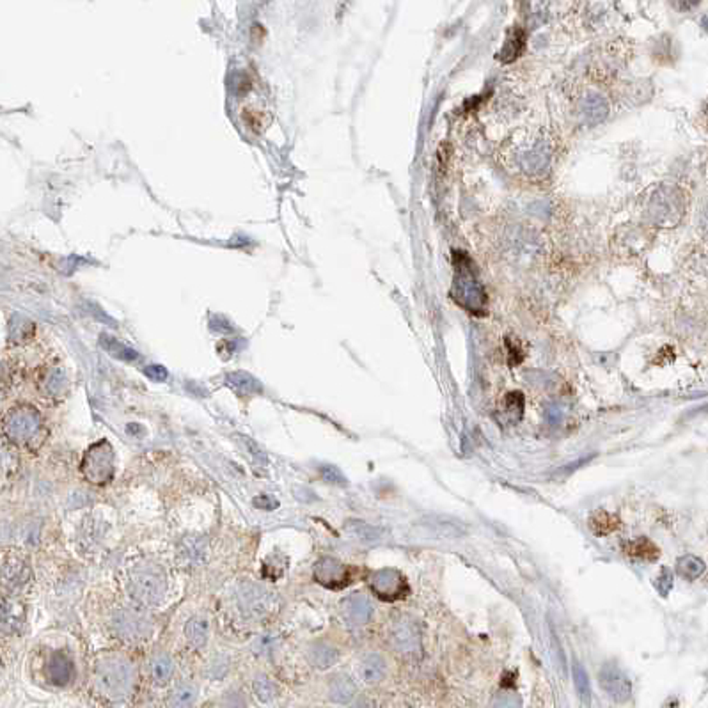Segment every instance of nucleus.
Listing matches in <instances>:
<instances>
[{"label": "nucleus", "mask_w": 708, "mask_h": 708, "mask_svg": "<svg viewBox=\"0 0 708 708\" xmlns=\"http://www.w3.org/2000/svg\"><path fill=\"white\" fill-rule=\"evenodd\" d=\"M133 667L121 655H107L99 658L95 667L96 687L107 698L119 700L132 687Z\"/></svg>", "instance_id": "nucleus-2"}, {"label": "nucleus", "mask_w": 708, "mask_h": 708, "mask_svg": "<svg viewBox=\"0 0 708 708\" xmlns=\"http://www.w3.org/2000/svg\"><path fill=\"white\" fill-rule=\"evenodd\" d=\"M185 636L188 642L195 646V648L204 646V642L208 641V636H210V621H208V618L203 616V614L192 616L190 620L186 621Z\"/></svg>", "instance_id": "nucleus-18"}, {"label": "nucleus", "mask_w": 708, "mask_h": 708, "mask_svg": "<svg viewBox=\"0 0 708 708\" xmlns=\"http://www.w3.org/2000/svg\"><path fill=\"white\" fill-rule=\"evenodd\" d=\"M582 116L588 124L600 123V121L607 116V104H605V99L602 98V96L589 95L588 98L584 99Z\"/></svg>", "instance_id": "nucleus-26"}, {"label": "nucleus", "mask_w": 708, "mask_h": 708, "mask_svg": "<svg viewBox=\"0 0 708 708\" xmlns=\"http://www.w3.org/2000/svg\"><path fill=\"white\" fill-rule=\"evenodd\" d=\"M39 428V415L30 406H18L4 419V433L11 442H29Z\"/></svg>", "instance_id": "nucleus-5"}, {"label": "nucleus", "mask_w": 708, "mask_h": 708, "mask_svg": "<svg viewBox=\"0 0 708 708\" xmlns=\"http://www.w3.org/2000/svg\"><path fill=\"white\" fill-rule=\"evenodd\" d=\"M149 673H151V678L157 685H166V683L170 682L174 673V662L173 658L167 653H158L151 658L149 662Z\"/></svg>", "instance_id": "nucleus-21"}, {"label": "nucleus", "mask_w": 708, "mask_h": 708, "mask_svg": "<svg viewBox=\"0 0 708 708\" xmlns=\"http://www.w3.org/2000/svg\"><path fill=\"white\" fill-rule=\"evenodd\" d=\"M343 613L344 618H346L352 625H366L371 618L373 607L369 604V600L362 595H353L348 596L346 600L343 602Z\"/></svg>", "instance_id": "nucleus-14"}, {"label": "nucleus", "mask_w": 708, "mask_h": 708, "mask_svg": "<svg viewBox=\"0 0 708 708\" xmlns=\"http://www.w3.org/2000/svg\"><path fill=\"white\" fill-rule=\"evenodd\" d=\"M48 678L55 685H68L73 678V664L66 653H54L48 662Z\"/></svg>", "instance_id": "nucleus-15"}, {"label": "nucleus", "mask_w": 708, "mask_h": 708, "mask_svg": "<svg viewBox=\"0 0 708 708\" xmlns=\"http://www.w3.org/2000/svg\"><path fill=\"white\" fill-rule=\"evenodd\" d=\"M623 551L630 555V558H641L648 559V561H653V559L658 558V549L646 538L632 540V542L625 543L623 545Z\"/></svg>", "instance_id": "nucleus-29"}, {"label": "nucleus", "mask_w": 708, "mask_h": 708, "mask_svg": "<svg viewBox=\"0 0 708 708\" xmlns=\"http://www.w3.org/2000/svg\"><path fill=\"white\" fill-rule=\"evenodd\" d=\"M369 586H371V591L385 602L402 600L409 593L405 577L394 568H382V570L373 571L369 577Z\"/></svg>", "instance_id": "nucleus-6"}, {"label": "nucleus", "mask_w": 708, "mask_h": 708, "mask_svg": "<svg viewBox=\"0 0 708 708\" xmlns=\"http://www.w3.org/2000/svg\"><path fill=\"white\" fill-rule=\"evenodd\" d=\"M346 529L348 533H352L355 538L360 540V542H377V540H380L382 536H384V533H382L378 527L369 526V524H366V522L362 520L348 522Z\"/></svg>", "instance_id": "nucleus-30"}, {"label": "nucleus", "mask_w": 708, "mask_h": 708, "mask_svg": "<svg viewBox=\"0 0 708 708\" xmlns=\"http://www.w3.org/2000/svg\"><path fill=\"white\" fill-rule=\"evenodd\" d=\"M571 675H573V683H576L579 700L586 707H589V703H591V683H589V676L586 669H584V666H580L577 660H573V664H571Z\"/></svg>", "instance_id": "nucleus-27"}, {"label": "nucleus", "mask_w": 708, "mask_h": 708, "mask_svg": "<svg viewBox=\"0 0 708 708\" xmlns=\"http://www.w3.org/2000/svg\"><path fill=\"white\" fill-rule=\"evenodd\" d=\"M524 46H526V32L522 29H515L513 32H509L508 39H506L504 46L499 52V59L502 62H511L517 57H520V54L524 52Z\"/></svg>", "instance_id": "nucleus-23"}, {"label": "nucleus", "mask_w": 708, "mask_h": 708, "mask_svg": "<svg viewBox=\"0 0 708 708\" xmlns=\"http://www.w3.org/2000/svg\"><path fill=\"white\" fill-rule=\"evenodd\" d=\"M315 579L325 588H344L350 580V568L332 558H323L315 564Z\"/></svg>", "instance_id": "nucleus-12"}, {"label": "nucleus", "mask_w": 708, "mask_h": 708, "mask_svg": "<svg viewBox=\"0 0 708 708\" xmlns=\"http://www.w3.org/2000/svg\"><path fill=\"white\" fill-rule=\"evenodd\" d=\"M238 604L247 616L257 620V618H265L266 614H270L273 604H275V595L268 588L250 582L245 584L238 593Z\"/></svg>", "instance_id": "nucleus-7"}, {"label": "nucleus", "mask_w": 708, "mask_h": 708, "mask_svg": "<svg viewBox=\"0 0 708 708\" xmlns=\"http://www.w3.org/2000/svg\"><path fill=\"white\" fill-rule=\"evenodd\" d=\"M453 263H455L453 298L464 309L471 311L474 315H481L486 307V295L478 279L476 270L472 266V261L464 253H456Z\"/></svg>", "instance_id": "nucleus-1"}, {"label": "nucleus", "mask_w": 708, "mask_h": 708, "mask_svg": "<svg viewBox=\"0 0 708 708\" xmlns=\"http://www.w3.org/2000/svg\"><path fill=\"white\" fill-rule=\"evenodd\" d=\"M385 669H387L385 660L378 653L366 655V658L360 664V675H362V680L368 683L382 682L385 676Z\"/></svg>", "instance_id": "nucleus-22"}, {"label": "nucleus", "mask_w": 708, "mask_h": 708, "mask_svg": "<svg viewBox=\"0 0 708 708\" xmlns=\"http://www.w3.org/2000/svg\"><path fill=\"white\" fill-rule=\"evenodd\" d=\"M547 421H549V424H552V426L561 424V421H563V410L559 409L558 405L549 406V409H547Z\"/></svg>", "instance_id": "nucleus-35"}, {"label": "nucleus", "mask_w": 708, "mask_h": 708, "mask_svg": "<svg viewBox=\"0 0 708 708\" xmlns=\"http://www.w3.org/2000/svg\"><path fill=\"white\" fill-rule=\"evenodd\" d=\"M25 625V605L17 598H0V632L17 633Z\"/></svg>", "instance_id": "nucleus-13"}, {"label": "nucleus", "mask_w": 708, "mask_h": 708, "mask_svg": "<svg viewBox=\"0 0 708 708\" xmlns=\"http://www.w3.org/2000/svg\"><path fill=\"white\" fill-rule=\"evenodd\" d=\"M112 629L121 639L137 642L144 639L151 630L149 621L133 609H119L112 616Z\"/></svg>", "instance_id": "nucleus-9"}, {"label": "nucleus", "mask_w": 708, "mask_h": 708, "mask_svg": "<svg viewBox=\"0 0 708 708\" xmlns=\"http://www.w3.org/2000/svg\"><path fill=\"white\" fill-rule=\"evenodd\" d=\"M506 403H508L509 412H517V417L522 415V410H524V400H522L520 393H511L506 397Z\"/></svg>", "instance_id": "nucleus-34"}, {"label": "nucleus", "mask_w": 708, "mask_h": 708, "mask_svg": "<svg viewBox=\"0 0 708 708\" xmlns=\"http://www.w3.org/2000/svg\"><path fill=\"white\" fill-rule=\"evenodd\" d=\"M676 570H678L680 577H683V579L696 580L703 576L707 567H705L703 559L696 558V555H683V558L676 561Z\"/></svg>", "instance_id": "nucleus-28"}, {"label": "nucleus", "mask_w": 708, "mask_h": 708, "mask_svg": "<svg viewBox=\"0 0 708 708\" xmlns=\"http://www.w3.org/2000/svg\"><path fill=\"white\" fill-rule=\"evenodd\" d=\"M253 692L259 703L268 705L275 700V696H277V687L273 685V682H270V678H266V676L261 675L253 682Z\"/></svg>", "instance_id": "nucleus-31"}, {"label": "nucleus", "mask_w": 708, "mask_h": 708, "mask_svg": "<svg viewBox=\"0 0 708 708\" xmlns=\"http://www.w3.org/2000/svg\"><path fill=\"white\" fill-rule=\"evenodd\" d=\"M130 591L141 604L158 605L167 591V577L158 564L151 561L139 563L130 571Z\"/></svg>", "instance_id": "nucleus-3"}, {"label": "nucleus", "mask_w": 708, "mask_h": 708, "mask_svg": "<svg viewBox=\"0 0 708 708\" xmlns=\"http://www.w3.org/2000/svg\"><path fill=\"white\" fill-rule=\"evenodd\" d=\"M337 658H340V651L328 642H316L311 646L309 660L318 669H328L337 662Z\"/></svg>", "instance_id": "nucleus-19"}, {"label": "nucleus", "mask_w": 708, "mask_h": 708, "mask_svg": "<svg viewBox=\"0 0 708 708\" xmlns=\"http://www.w3.org/2000/svg\"><path fill=\"white\" fill-rule=\"evenodd\" d=\"M197 698V689L188 682L178 683L169 696V708H190Z\"/></svg>", "instance_id": "nucleus-25"}, {"label": "nucleus", "mask_w": 708, "mask_h": 708, "mask_svg": "<svg viewBox=\"0 0 708 708\" xmlns=\"http://www.w3.org/2000/svg\"><path fill=\"white\" fill-rule=\"evenodd\" d=\"M355 683L350 676L346 675H337L335 678H332L331 689H328V694H331V700L334 703H350L355 696Z\"/></svg>", "instance_id": "nucleus-20"}, {"label": "nucleus", "mask_w": 708, "mask_h": 708, "mask_svg": "<svg viewBox=\"0 0 708 708\" xmlns=\"http://www.w3.org/2000/svg\"><path fill=\"white\" fill-rule=\"evenodd\" d=\"M319 474H322L323 480L331 484H340V486L346 484V478L343 476V472L337 467H334V465H323V467H319Z\"/></svg>", "instance_id": "nucleus-32"}, {"label": "nucleus", "mask_w": 708, "mask_h": 708, "mask_svg": "<svg viewBox=\"0 0 708 708\" xmlns=\"http://www.w3.org/2000/svg\"><path fill=\"white\" fill-rule=\"evenodd\" d=\"M424 524L428 526V529L435 531L439 536H447V538H458V536H464L465 534V526L460 524L458 520H453L449 517H439V515H433V517H428L424 520Z\"/></svg>", "instance_id": "nucleus-17"}, {"label": "nucleus", "mask_w": 708, "mask_h": 708, "mask_svg": "<svg viewBox=\"0 0 708 708\" xmlns=\"http://www.w3.org/2000/svg\"><path fill=\"white\" fill-rule=\"evenodd\" d=\"M204 558H206V543H204V540L195 538V536L183 540L178 551V561L186 564H197L204 561Z\"/></svg>", "instance_id": "nucleus-16"}, {"label": "nucleus", "mask_w": 708, "mask_h": 708, "mask_svg": "<svg viewBox=\"0 0 708 708\" xmlns=\"http://www.w3.org/2000/svg\"><path fill=\"white\" fill-rule=\"evenodd\" d=\"M588 526L595 534L604 536V534L613 533V531L618 529V526H620V518H618V515L598 509V511H595V513L589 517Z\"/></svg>", "instance_id": "nucleus-24"}, {"label": "nucleus", "mask_w": 708, "mask_h": 708, "mask_svg": "<svg viewBox=\"0 0 708 708\" xmlns=\"http://www.w3.org/2000/svg\"><path fill=\"white\" fill-rule=\"evenodd\" d=\"M82 474L92 484L104 486L114 476V451L107 440H99L89 447L82 460Z\"/></svg>", "instance_id": "nucleus-4"}, {"label": "nucleus", "mask_w": 708, "mask_h": 708, "mask_svg": "<svg viewBox=\"0 0 708 708\" xmlns=\"http://www.w3.org/2000/svg\"><path fill=\"white\" fill-rule=\"evenodd\" d=\"M394 650L400 651L403 657H414L421 653V638H419L417 627L410 620H400L394 623L391 632Z\"/></svg>", "instance_id": "nucleus-11"}, {"label": "nucleus", "mask_w": 708, "mask_h": 708, "mask_svg": "<svg viewBox=\"0 0 708 708\" xmlns=\"http://www.w3.org/2000/svg\"><path fill=\"white\" fill-rule=\"evenodd\" d=\"M254 506L261 509H275L279 506V502L270 495H259L254 499Z\"/></svg>", "instance_id": "nucleus-36"}, {"label": "nucleus", "mask_w": 708, "mask_h": 708, "mask_svg": "<svg viewBox=\"0 0 708 708\" xmlns=\"http://www.w3.org/2000/svg\"><path fill=\"white\" fill-rule=\"evenodd\" d=\"M30 577V567L27 559L18 551L0 552V580L9 589H21Z\"/></svg>", "instance_id": "nucleus-8"}, {"label": "nucleus", "mask_w": 708, "mask_h": 708, "mask_svg": "<svg viewBox=\"0 0 708 708\" xmlns=\"http://www.w3.org/2000/svg\"><path fill=\"white\" fill-rule=\"evenodd\" d=\"M655 588H657V591L660 593L662 596H667V593H669L671 589V584H673V576H671V571L667 570V568H662V571H660V576L655 579Z\"/></svg>", "instance_id": "nucleus-33"}, {"label": "nucleus", "mask_w": 708, "mask_h": 708, "mask_svg": "<svg viewBox=\"0 0 708 708\" xmlns=\"http://www.w3.org/2000/svg\"><path fill=\"white\" fill-rule=\"evenodd\" d=\"M598 680H600L602 689L607 692V696L613 701H616V703H625V701L630 700V696H632V683H630L629 676H627L616 664H605L600 669Z\"/></svg>", "instance_id": "nucleus-10"}]
</instances>
